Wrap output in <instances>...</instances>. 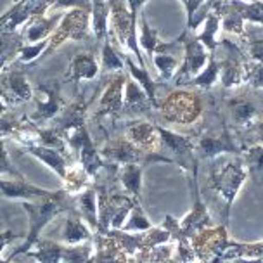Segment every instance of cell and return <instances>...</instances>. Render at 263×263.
Masks as SVG:
<instances>
[{
	"mask_svg": "<svg viewBox=\"0 0 263 263\" xmlns=\"http://www.w3.org/2000/svg\"><path fill=\"white\" fill-rule=\"evenodd\" d=\"M246 178L248 172L241 154H222V156L210 161L208 172H206V182H208V189L213 194H217L218 199L223 203V227H229L230 210H232L234 201L241 192Z\"/></svg>",
	"mask_w": 263,
	"mask_h": 263,
	"instance_id": "obj_1",
	"label": "cell"
},
{
	"mask_svg": "<svg viewBox=\"0 0 263 263\" xmlns=\"http://www.w3.org/2000/svg\"><path fill=\"white\" fill-rule=\"evenodd\" d=\"M23 208H25V211L28 213V223H30V229H28V234H26L23 244H20V246L12 251V255L9 256V261L14 260V258L20 256V255H26V253L35 246V242L40 239L42 230L52 222V220H55L63 213L73 211L74 210V196L69 194L66 189H58V191L50 192L49 196L42 197V199L23 201Z\"/></svg>",
	"mask_w": 263,
	"mask_h": 263,
	"instance_id": "obj_2",
	"label": "cell"
},
{
	"mask_svg": "<svg viewBox=\"0 0 263 263\" xmlns=\"http://www.w3.org/2000/svg\"><path fill=\"white\" fill-rule=\"evenodd\" d=\"M96 192L99 218V229L96 234H107L109 230H121L132 208H134L135 201L128 194L111 192L106 185L96 187Z\"/></svg>",
	"mask_w": 263,
	"mask_h": 263,
	"instance_id": "obj_3",
	"label": "cell"
},
{
	"mask_svg": "<svg viewBox=\"0 0 263 263\" xmlns=\"http://www.w3.org/2000/svg\"><path fill=\"white\" fill-rule=\"evenodd\" d=\"M159 142L158 154H161L170 163H175L184 170L187 175H192L197 172V158H196V139L189 135H180L177 132H172L164 126H156Z\"/></svg>",
	"mask_w": 263,
	"mask_h": 263,
	"instance_id": "obj_4",
	"label": "cell"
},
{
	"mask_svg": "<svg viewBox=\"0 0 263 263\" xmlns=\"http://www.w3.org/2000/svg\"><path fill=\"white\" fill-rule=\"evenodd\" d=\"M99 154L107 164L115 168L125 166V164H142L147 166L151 163H170L166 158L158 153H144L137 145H134L125 137L107 139L99 149Z\"/></svg>",
	"mask_w": 263,
	"mask_h": 263,
	"instance_id": "obj_5",
	"label": "cell"
},
{
	"mask_svg": "<svg viewBox=\"0 0 263 263\" xmlns=\"http://www.w3.org/2000/svg\"><path fill=\"white\" fill-rule=\"evenodd\" d=\"M64 140H66V144H68L71 156L78 159V163L85 168V172L90 175V178H97L99 173L104 170V168L111 166V164H107L104 159L101 158L99 149H97V145L93 144L87 125L78 126V128L71 130L69 134H66Z\"/></svg>",
	"mask_w": 263,
	"mask_h": 263,
	"instance_id": "obj_6",
	"label": "cell"
},
{
	"mask_svg": "<svg viewBox=\"0 0 263 263\" xmlns=\"http://www.w3.org/2000/svg\"><path fill=\"white\" fill-rule=\"evenodd\" d=\"M33 101H35V112L30 116V120L39 126L42 123L54 121L68 106L61 93L59 82H54V80L36 83L33 87Z\"/></svg>",
	"mask_w": 263,
	"mask_h": 263,
	"instance_id": "obj_7",
	"label": "cell"
},
{
	"mask_svg": "<svg viewBox=\"0 0 263 263\" xmlns=\"http://www.w3.org/2000/svg\"><path fill=\"white\" fill-rule=\"evenodd\" d=\"M242 149L230 134L229 126L222 123L220 128H210L203 132L196 140V158L197 161H211L222 154H241Z\"/></svg>",
	"mask_w": 263,
	"mask_h": 263,
	"instance_id": "obj_8",
	"label": "cell"
},
{
	"mask_svg": "<svg viewBox=\"0 0 263 263\" xmlns=\"http://www.w3.org/2000/svg\"><path fill=\"white\" fill-rule=\"evenodd\" d=\"M90 33V12L85 9H68L61 17L58 28L49 39V49L45 54L54 52L66 40L82 42Z\"/></svg>",
	"mask_w": 263,
	"mask_h": 263,
	"instance_id": "obj_9",
	"label": "cell"
},
{
	"mask_svg": "<svg viewBox=\"0 0 263 263\" xmlns=\"http://www.w3.org/2000/svg\"><path fill=\"white\" fill-rule=\"evenodd\" d=\"M197 175H199V170L194 172L192 175H189L191 194H192V199H194L192 208H191L189 213H187L185 217L178 222L182 234H184L187 239H192L196 234H199L201 230H204V229L215 227L213 218H211V215L208 213V206H206L204 201L201 199L199 184H197Z\"/></svg>",
	"mask_w": 263,
	"mask_h": 263,
	"instance_id": "obj_10",
	"label": "cell"
},
{
	"mask_svg": "<svg viewBox=\"0 0 263 263\" xmlns=\"http://www.w3.org/2000/svg\"><path fill=\"white\" fill-rule=\"evenodd\" d=\"M164 120L172 121V123H180V125H189L201 112L199 99L194 93L187 92H178L172 93L170 97L164 101L161 107Z\"/></svg>",
	"mask_w": 263,
	"mask_h": 263,
	"instance_id": "obj_11",
	"label": "cell"
},
{
	"mask_svg": "<svg viewBox=\"0 0 263 263\" xmlns=\"http://www.w3.org/2000/svg\"><path fill=\"white\" fill-rule=\"evenodd\" d=\"M126 82L125 73L111 74L109 82L106 83L102 90L99 102L96 106V116L97 118H120L123 115V88Z\"/></svg>",
	"mask_w": 263,
	"mask_h": 263,
	"instance_id": "obj_12",
	"label": "cell"
},
{
	"mask_svg": "<svg viewBox=\"0 0 263 263\" xmlns=\"http://www.w3.org/2000/svg\"><path fill=\"white\" fill-rule=\"evenodd\" d=\"M2 88L4 96H6L9 106H20L33 99V87L28 82L26 74L21 69L9 68L2 73Z\"/></svg>",
	"mask_w": 263,
	"mask_h": 263,
	"instance_id": "obj_13",
	"label": "cell"
},
{
	"mask_svg": "<svg viewBox=\"0 0 263 263\" xmlns=\"http://www.w3.org/2000/svg\"><path fill=\"white\" fill-rule=\"evenodd\" d=\"M227 115H229L230 126H234L241 134V132L248 130L250 126L256 123L258 107L255 104V101L246 99L244 96L232 97L227 102Z\"/></svg>",
	"mask_w": 263,
	"mask_h": 263,
	"instance_id": "obj_14",
	"label": "cell"
},
{
	"mask_svg": "<svg viewBox=\"0 0 263 263\" xmlns=\"http://www.w3.org/2000/svg\"><path fill=\"white\" fill-rule=\"evenodd\" d=\"M123 137L130 140L134 145H137L140 151L144 153H156L159 135L156 125L149 123V121H130L123 130Z\"/></svg>",
	"mask_w": 263,
	"mask_h": 263,
	"instance_id": "obj_15",
	"label": "cell"
},
{
	"mask_svg": "<svg viewBox=\"0 0 263 263\" xmlns=\"http://www.w3.org/2000/svg\"><path fill=\"white\" fill-rule=\"evenodd\" d=\"M204 63H206V52L203 45L199 44V40L191 39L189 42H185V61L182 64V68L178 69L175 85L177 87L185 85L189 80L196 77V73L201 71Z\"/></svg>",
	"mask_w": 263,
	"mask_h": 263,
	"instance_id": "obj_16",
	"label": "cell"
},
{
	"mask_svg": "<svg viewBox=\"0 0 263 263\" xmlns=\"http://www.w3.org/2000/svg\"><path fill=\"white\" fill-rule=\"evenodd\" d=\"M101 74V64L92 52H80L71 59L68 66L66 80L73 82L74 85H80L82 82H90Z\"/></svg>",
	"mask_w": 263,
	"mask_h": 263,
	"instance_id": "obj_17",
	"label": "cell"
},
{
	"mask_svg": "<svg viewBox=\"0 0 263 263\" xmlns=\"http://www.w3.org/2000/svg\"><path fill=\"white\" fill-rule=\"evenodd\" d=\"M61 17H63L61 14H52V16L40 14V16L31 17L21 28L25 44H36V42L42 40H49L52 36V33L55 31V28H58Z\"/></svg>",
	"mask_w": 263,
	"mask_h": 263,
	"instance_id": "obj_18",
	"label": "cell"
},
{
	"mask_svg": "<svg viewBox=\"0 0 263 263\" xmlns=\"http://www.w3.org/2000/svg\"><path fill=\"white\" fill-rule=\"evenodd\" d=\"M52 191L42 189L39 185H33L23 178H12V180H0V194L7 199H20V201H36L49 196Z\"/></svg>",
	"mask_w": 263,
	"mask_h": 263,
	"instance_id": "obj_19",
	"label": "cell"
},
{
	"mask_svg": "<svg viewBox=\"0 0 263 263\" xmlns=\"http://www.w3.org/2000/svg\"><path fill=\"white\" fill-rule=\"evenodd\" d=\"M23 149H25L28 154H31L33 158L39 159L40 163H44L45 166H49L61 180L66 177V172H68L69 164H71V159L68 156H64L63 153L55 151V149L35 145V144H23Z\"/></svg>",
	"mask_w": 263,
	"mask_h": 263,
	"instance_id": "obj_20",
	"label": "cell"
},
{
	"mask_svg": "<svg viewBox=\"0 0 263 263\" xmlns=\"http://www.w3.org/2000/svg\"><path fill=\"white\" fill-rule=\"evenodd\" d=\"M153 102L149 101L147 93L142 90V87L139 85L135 80L126 77L125 88H123V115H145L151 112Z\"/></svg>",
	"mask_w": 263,
	"mask_h": 263,
	"instance_id": "obj_21",
	"label": "cell"
},
{
	"mask_svg": "<svg viewBox=\"0 0 263 263\" xmlns=\"http://www.w3.org/2000/svg\"><path fill=\"white\" fill-rule=\"evenodd\" d=\"M74 211L80 215V218L85 222L93 234L99 229V218H97V192L96 187L88 185L78 194H74Z\"/></svg>",
	"mask_w": 263,
	"mask_h": 263,
	"instance_id": "obj_22",
	"label": "cell"
},
{
	"mask_svg": "<svg viewBox=\"0 0 263 263\" xmlns=\"http://www.w3.org/2000/svg\"><path fill=\"white\" fill-rule=\"evenodd\" d=\"M63 244L66 246H78V244L83 242H92L93 232L90 230V227L80 218V215L77 211H69L68 218L64 222L63 227Z\"/></svg>",
	"mask_w": 263,
	"mask_h": 263,
	"instance_id": "obj_23",
	"label": "cell"
},
{
	"mask_svg": "<svg viewBox=\"0 0 263 263\" xmlns=\"http://www.w3.org/2000/svg\"><path fill=\"white\" fill-rule=\"evenodd\" d=\"M142 164H125L116 170V177H118L120 184L123 185L134 201L142 199V173H144Z\"/></svg>",
	"mask_w": 263,
	"mask_h": 263,
	"instance_id": "obj_24",
	"label": "cell"
},
{
	"mask_svg": "<svg viewBox=\"0 0 263 263\" xmlns=\"http://www.w3.org/2000/svg\"><path fill=\"white\" fill-rule=\"evenodd\" d=\"M25 44L23 40V31H6L0 30V74L6 69L11 68L12 61L17 58L21 45Z\"/></svg>",
	"mask_w": 263,
	"mask_h": 263,
	"instance_id": "obj_25",
	"label": "cell"
},
{
	"mask_svg": "<svg viewBox=\"0 0 263 263\" xmlns=\"http://www.w3.org/2000/svg\"><path fill=\"white\" fill-rule=\"evenodd\" d=\"M90 28L93 36L97 40H107L109 36V2L107 0H90Z\"/></svg>",
	"mask_w": 263,
	"mask_h": 263,
	"instance_id": "obj_26",
	"label": "cell"
},
{
	"mask_svg": "<svg viewBox=\"0 0 263 263\" xmlns=\"http://www.w3.org/2000/svg\"><path fill=\"white\" fill-rule=\"evenodd\" d=\"M242 163L246 166L248 177L256 185L263 184V145H250L244 147L241 153Z\"/></svg>",
	"mask_w": 263,
	"mask_h": 263,
	"instance_id": "obj_27",
	"label": "cell"
},
{
	"mask_svg": "<svg viewBox=\"0 0 263 263\" xmlns=\"http://www.w3.org/2000/svg\"><path fill=\"white\" fill-rule=\"evenodd\" d=\"M123 61L126 64V68H128V73H130V78L135 80V82L139 83L140 87H142V90L147 93L149 101L153 102L154 107H158V101H156V85H154L153 78L149 77L147 73V68H142V66L135 64L134 61H132L130 54H125L123 55Z\"/></svg>",
	"mask_w": 263,
	"mask_h": 263,
	"instance_id": "obj_28",
	"label": "cell"
},
{
	"mask_svg": "<svg viewBox=\"0 0 263 263\" xmlns=\"http://www.w3.org/2000/svg\"><path fill=\"white\" fill-rule=\"evenodd\" d=\"M99 64H101V74H109L111 77V74H116V73H125L123 54H120L109 40L102 42L101 63Z\"/></svg>",
	"mask_w": 263,
	"mask_h": 263,
	"instance_id": "obj_29",
	"label": "cell"
},
{
	"mask_svg": "<svg viewBox=\"0 0 263 263\" xmlns=\"http://www.w3.org/2000/svg\"><path fill=\"white\" fill-rule=\"evenodd\" d=\"M223 260H234V258H255V260H263V241L256 242H236L232 241L229 250L223 253Z\"/></svg>",
	"mask_w": 263,
	"mask_h": 263,
	"instance_id": "obj_30",
	"label": "cell"
},
{
	"mask_svg": "<svg viewBox=\"0 0 263 263\" xmlns=\"http://www.w3.org/2000/svg\"><path fill=\"white\" fill-rule=\"evenodd\" d=\"M64 187L69 192V194H78L80 191H83L85 187L90 185V175L85 172V168L80 163H73L69 164L68 172H66V177L63 178Z\"/></svg>",
	"mask_w": 263,
	"mask_h": 263,
	"instance_id": "obj_31",
	"label": "cell"
},
{
	"mask_svg": "<svg viewBox=\"0 0 263 263\" xmlns=\"http://www.w3.org/2000/svg\"><path fill=\"white\" fill-rule=\"evenodd\" d=\"M149 229H153V223L149 222L147 215L144 213L142 204H140L139 201H135L128 218H126L125 225L121 227V232L139 234V232H145V230H149Z\"/></svg>",
	"mask_w": 263,
	"mask_h": 263,
	"instance_id": "obj_32",
	"label": "cell"
},
{
	"mask_svg": "<svg viewBox=\"0 0 263 263\" xmlns=\"http://www.w3.org/2000/svg\"><path fill=\"white\" fill-rule=\"evenodd\" d=\"M49 49V40H42V42H36V44H23L20 52H17V61L20 63H33L40 58L42 54L47 52Z\"/></svg>",
	"mask_w": 263,
	"mask_h": 263,
	"instance_id": "obj_33",
	"label": "cell"
},
{
	"mask_svg": "<svg viewBox=\"0 0 263 263\" xmlns=\"http://www.w3.org/2000/svg\"><path fill=\"white\" fill-rule=\"evenodd\" d=\"M218 74H220V66L211 61L208 68L204 69L203 73H199L197 77H194L192 80L185 83V85H192V87H201V88H211L213 83L218 80Z\"/></svg>",
	"mask_w": 263,
	"mask_h": 263,
	"instance_id": "obj_34",
	"label": "cell"
},
{
	"mask_svg": "<svg viewBox=\"0 0 263 263\" xmlns=\"http://www.w3.org/2000/svg\"><path fill=\"white\" fill-rule=\"evenodd\" d=\"M151 59H153L154 66L158 68V71L161 74L163 80H170L173 74L177 73L178 59L173 54H156Z\"/></svg>",
	"mask_w": 263,
	"mask_h": 263,
	"instance_id": "obj_35",
	"label": "cell"
},
{
	"mask_svg": "<svg viewBox=\"0 0 263 263\" xmlns=\"http://www.w3.org/2000/svg\"><path fill=\"white\" fill-rule=\"evenodd\" d=\"M140 45L142 49L153 58V52L158 47V39H156V31L147 25L144 16H140Z\"/></svg>",
	"mask_w": 263,
	"mask_h": 263,
	"instance_id": "obj_36",
	"label": "cell"
},
{
	"mask_svg": "<svg viewBox=\"0 0 263 263\" xmlns=\"http://www.w3.org/2000/svg\"><path fill=\"white\" fill-rule=\"evenodd\" d=\"M23 121H25V118H16L9 111L0 116V139L14 137L17 134V130L23 126Z\"/></svg>",
	"mask_w": 263,
	"mask_h": 263,
	"instance_id": "obj_37",
	"label": "cell"
},
{
	"mask_svg": "<svg viewBox=\"0 0 263 263\" xmlns=\"http://www.w3.org/2000/svg\"><path fill=\"white\" fill-rule=\"evenodd\" d=\"M0 175H11L14 178H23V173L17 170L11 163V159H9L4 139H0Z\"/></svg>",
	"mask_w": 263,
	"mask_h": 263,
	"instance_id": "obj_38",
	"label": "cell"
},
{
	"mask_svg": "<svg viewBox=\"0 0 263 263\" xmlns=\"http://www.w3.org/2000/svg\"><path fill=\"white\" fill-rule=\"evenodd\" d=\"M144 4H145V0H126V6H128V11H130L132 17H134L135 21H137V14H139L140 9H142Z\"/></svg>",
	"mask_w": 263,
	"mask_h": 263,
	"instance_id": "obj_39",
	"label": "cell"
},
{
	"mask_svg": "<svg viewBox=\"0 0 263 263\" xmlns=\"http://www.w3.org/2000/svg\"><path fill=\"white\" fill-rule=\"evenodd\" d=\"M9 102H7V99L6 96H4V92H2V88H0V116L2 115H6V112L9 111Z\"/></svg>",
	"mask_w": 263,
	"mask_h": 263,
	"instance_id": "obj_40",
	"label": "cell"
},
{
	"mask_svg": "<svg viewBox=\"0 0 263 263\" xmlns=\"http://www.w3.org/2000/svg\"><path fill=\"white\" fill-rule=\"evenodd\" d=\"M225 263H263V260H255V258H234Z\"/></svg>",
	"mask_w": 263,
	"mask_h": 263,
	"instance_id": "obj_41",
	"label": "cell"
},
{
	"mask_svg": "<svg viewBox=\"0 0 263 263\" xmlns=\"http://www.w3.org/2000/svg\"><path fill=\"white\" fill-rule=\"evenodd\" d=\"M0 263H9V260H2V258H0Z\"/></svg>",
	"mask_w": 263,
	"mask_h": 263,
	"instance_id": "obj_42",
	"label": "cell"
},
{
	"mask_svg": "<svg viewBox=\"0 0 263 263\" xmlns=\"http://www.w3.org/2000/svg\"><path fill=\"white\" fill-rule=\"evenodd\" d=\"M9 263H11V261H9Z\"/></svg>",
	"mask_w": 263,
	"mask_h": 263,
	"instance_id": "obj_43",
	"label": "cell"
}]
</instances>
